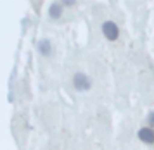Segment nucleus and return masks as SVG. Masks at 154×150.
Instances as JSON below:
<instances>
[{"label":"nucleus","mask_w":154,"mask_h":150,"mask_svg":"<svg viewBox=\"0 0 154 150\" xmlns=\"http://www.w3.org/2000/svg\"><path fill=\"white\" fill-rule=\"evenodd\" d=\"M102 31L104 33L105 38L110 41H116L119 37V28L113 21H106L102 25Z\"/></svg>","instance_id":"obj_1"},{"label":"nucleus","mask_w":154,"mask_h":150,"mask_svg":"<svg viewBox=\"0 0 154 150\" xmlns=\"http://www.w3.org/2000/svg\"><path fill=\"white\" fill-rule=\"evenodd\" d=\"M73 85L78 91L83 92L88 91L91 86V82L89 80V77L83 73H77L73 77Z\"/></svg>","instance_id":"obj_2"},{"label":"nucleus","mask_w":154,"mask_h":150,"mask_svg":"<svg viewBox=\"0 0 154 150\" xmlns=\"http://www.w3.org/2000/svg\"><path fill=\"white\" fill-rule=\"evenodd\" d=\"M137 136L145 143H154V131L151 128H142V129L137 133Z\"/></svg>","instance_id":"obj_3"},{"label":"nucleus","mask_w":154,"mask_h":150,"mask_svg":"<svg viewBox=\"0 0 154 150\" xmlns=\"http://www.w3.org/2000/svg\"><path fill=\"white\" fill-rule=\"evenodd\" d=\"M38 49L42 55H49L51 53V42L47 39H43L38 43Z\"/></svg>","instance_id":"obj_4"},{"label":"nucleus","mask_w":154,"mask_h":150,"mask_svg":"<svg viewBox=\"0 0 154 150\" xmlns=\"http://www.w3.org/2000/svg\"><path fill=\"white\" fill-rule=\"evenodd\" d=\"M49 14L50 17L53 19H59L62 14V7L59 2H53L49 8Z\"/></svg>","instance_id":"obj_5"},{"label":"nucleus","mask_w":154,"mask_h":150,"mask_svg":"<svg viewBox=\"0 0 154 150\" xmlns=\"http://www.w3.org/2000/svg\"><path fill=\"white\" fill-rule=\"evenodd\" d=\"M147 120H149V124L154 127V113H151L150 115H149V118H147Z\"/></svg>","instance_id":"obj_6"}]
</instances>
